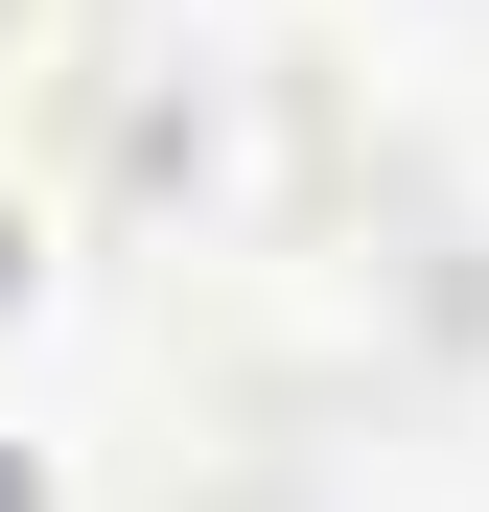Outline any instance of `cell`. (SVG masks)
Segmentation results:
<instances>
[{
  "label": "cell",
  "instance_id": "7a4b0ae2",
  "mask_svg": "<svg viewBox=\"0 0 489 512\" xmlns=\"http://www.w3.org/2000/svg\"><path fill=\"white\" fill-rule=\"evenodd\" d=\"M24 70H47V0H0V94H24Z\"/></svg>",
  "mask_w": 489,
  "mask_h": 512
},
{
  "label": "cell",
  "instance_id": "6da1fadb",
  "mask_svg": "<svg viewBox=\"0 0 489 512\" xmlns=\"http://www.w3.org/2000/svg\"><path fill=\"white\" fill-rule=\"evenodd\" d=\"M47 303V233H24V187H0V326H24Z\"/></svg>",
  "mask_w": 489,
  "mask_h": 512
}]
</instances>
